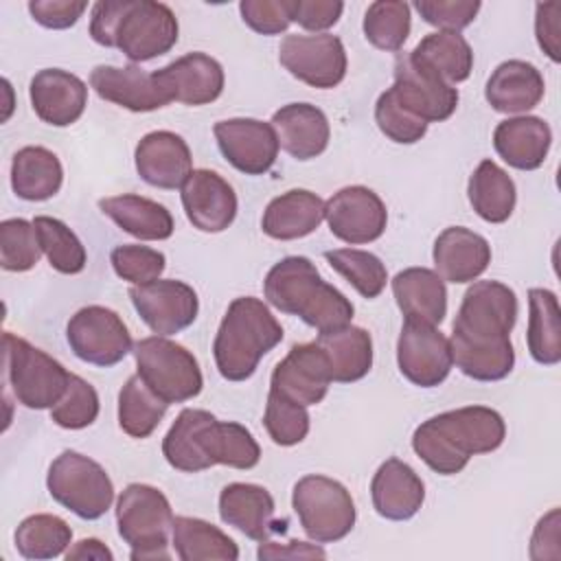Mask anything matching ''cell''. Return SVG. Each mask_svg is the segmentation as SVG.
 <instances>
[{"instance_id":"1","label":"cell","mask_w":561,"mask_h":561,"mask_svg":"<svg viewBox=\"0 0 561 561\" xmlns=\"http://www.w3.org/2000/svg\"><path fill=\"white\" fill-rule=\"evenodd\" d=\"M517 296L500 280H476L462 296L451 324V359L476 381H500L515 366L511 331Z\"/></svg>"},{"instance_id":"2","label":"cell","mask_w":561,"mask_h":561,"mask_svg":"<svg viewBox=\"0 0 561 561\" xmlns=\"http://www.w3.org/2000/svg\"><path fill=\"white\" fill-rule=\"evenodd\" d=\"M167 462L184 473H197L215 465L252 469L261 460V447L241 423L217 421L208 410L184 408L162 438Z\"/></svg>"},{"instance_id":"3","label":"cell","mask_w":561,"mask_h":561,"mask_svg":"<svg viewBox=\"0 0 561 561\" xmlns=\"http://www.w3.org/2000/svg\"><path fill=\"white\" fill-rule=\"evenodd\" d=\"M504 436L506 423L497 410L465 405L423 421L412 434V449L432 471L456 476L471 456L495 451Z\"/></svg>"},{"instance_id":"4","label":"cell","mask_w":561,"mask_h":561,"mask_svg":"<svg viewBox=\"0 0 561 561\" xmlns=\"http://www.w3.org/2000/svg\"><path fill=\"white\" fill-rule=\"evenodd\" d=\"M175 13L153 0H101L90 13V37L118 48L131 64L156 59L178 42Z\"/></svg>"},{"instance_id":"5","label":"cell","mask_w":561,"mask_h":561,"mask_svg":"<svg viewBox=\"0 0 561 561\" xmlns=\"http://www.w3.org/2000/svg\"><path fill=\"white\" fill-rule=\"evenodd\" d=\"M263 294L274 309L298 316L318 333L351 324L355 313L353 302L329 285L307 256H285L274 263L265 274Z\"/></svg>"},{"instance_id":"6","label":"cell","mask_w":561,"mask_h":561,"mask_svg":"<svg viewBox=\"0 0 561 561\" xmlns=\"http://www.w3.org/2000/svg\"><path fill=\"white\" fill-rule=\"evenodd\" d=\"M283 340V327L267 305L254 296H239L219 322L213 355L217 370L228 381H245L259 362Z\"/></svg>"},{"instance_id":"7","label":"cell","mask_w":561,"mask_h":561,"mask_svg":"<svg viewBox=\"0 0 561 561\" xmlns=\"http://www.w3.org/2000/svg\"><path fill=\"white\" fill-rule=\"evenodd\" d=\"M118 535L131 548L134 561L169 559V530L173 528V511L167 495L151 486L131 482L116 500Z\"/></svg>"},{"instance_id":"8","label":"cell","mask_w":561,"mask_h":561,"mask_svg":"<svg viewBox=\"0 0 561 561\" xmlns=\"http://www.w3.org/2000/svg\"><path fill=\"white\" fill-rule=\"evenodd\" d=\"M291 506L305 535L316 543H335L344 539L357 519L348 489L320 473H309L294 484Z\"/></svg>"},{"instance_id":"9","label":"cell","mask_w":561,"mask_h":561,"mask_svg":"<svg viewBox=\"0 0 561 561\" xmlns=\"http://www.w3.org/2000/svg\"><path fill=\"white\" fill-rule=\"evenodd\" d=\"M2 342L7 379L15 401L28 410L53 408L66 394L72 373L24 337L7 331Z\"/></svg>"},{"instance_id":"10","label":"cell","mask_w":561,"mask_h":561,"mask_svg":"<svg viewBox=\"0 0 561 561\" xmlns=\"http://www.w3.org/2000/svg\"><path fill=\"white\" fill-rule=\"evenodd\" d=\"M50 497L81 519L103 517L114 502V484L107 471L92 458L66 449L48 467Z\"/></svg>"},{"instance_id":"11","label":"cell","mask_w":561,"mask_h":561,"mask_svg":"<svg viewBox=\"0 0 561 561\" xmlns=\"http://www.w3.org/2000/svg\"><path fill=\"white\" fill-rule=\"evenodd\" d=\"M134 359L145 383L167 403H184L202 392L204 377L195 355L162 335H149L134 344Z\"/></svg>"},{"instance_id":"12","label":"cell","mask_w":561,"mask_h":561,"mask_svg":"<svg viewBox=\"0 0 561 561\" xmlns=\"http://www.w3.org/2000/svg\"><path fill=\"white\" fill-rule=\"evenodd\" d=\"M70 351L85 364L110 368L134 351V342L123 318L101 305L81 307L66 327Z\"/></svg>"},{"instance_id":"13","label":"cell","mask_w":561,"mask_h":561,"mask_svg":"<svg viewBox=\"0 0 561 561\" xmlns=\"http://www.w3.org/2000/svg\"><path fill=\"white\" fill-rule=\"evenodd\" d=\"M278 61L294 79L318 90L340 85L348 66L342 39L331 33L285 35Z\"/></svg>"},{"instance_id":"14","label":"cell","mask_w":561,"mask_h":561,"mask_svg":"<svg viewBox=\"0 0 561 561\" xmlns=\"http://www.w3.org/2000/svg\"><path fill=\"white\" fill-rule=\"evenodd\" d=\"M390 90L410 114L427 125L447 121L458 107V90L410 53L397 55Z\"/></svg>"},{"instance_id":"15","label":"cell","mask_w":561,"mask_h":561,"mask_svg":"<svg viewBox=\"0 0 561 561\" xmlns=\"http://www.w3.org/2000/svg\"><path fill=\"white\" fill-rule=\"evenodd\" d=\"M397 364L410 383L436 388L454 366L449 340L434 324L405 318L397 340Z\"/></svg>"},{"instance_id":"16","label":"cell","mask_w":561,"mask_h":561,"mask_svg":"<svg viewBox=\"0 0 561 561\" xmlns=\"http://www.w3.org/2000/svg\"><path fill=\"white\" fill-rule=\"evenodd\" d=\"M129 298L140 320L162 337L188 329L199 311L195 289L175 278H158L145 285H131Z\"/></svg>"},{"instance_id":"17","label":"cell","mask_w":561,"mask_h":561,"mask_svg":"<svg viewBox=\"0 0 561 561\" xmlns=\"http://www.w3.org/2000/svg\"><path fill=\"white\" fill-rule=\"evenodd\" d=\"M324 219L333 237L351 245H362L383 234L388 210L373 188L353 184L340 188L324 202Z\"/></svg>"},{"instance_id":"18","label":"cell","mask_w":561,"mask_h":561,"mask_svg":"<svg viewBox=\"0 0 561 561\" xmlns=\"http://www.w3.org/2000/svg\"><path fill=\"white\" fill-rule=\"evenodd\" d=\"M221 156L245 175L267 173L278 156V136L272 123L259 118H226L213 127Z\"/></svg>"},{"instance_id":"19","label":"cell","mask_w":561,"mask_h":561,"mask_svg":"<svg viewBox=\"0 0 561 561\" xmlns=\"http://www.w3.org/2000/svg\"><path fill=\"white\" fill-rule=\"evenodd\" d=\"M180 197L186 219L202 232H224L237 217V193L217 171L195 169Z\"/></svg>"},{"instance_id":"20","label":"cell","mask_w":561,"mask_h":561,"mask_svg":"<svg viewBox=\"0 0 561 561\" xmlns=\"http://www.w3.org/2000/svg\"><path fill=\"white\" fill-rule=\"evenodd\" d=\"M134 162L140 180L162 191L182 188L193 173V158L186 140L169 129L145 134L136 145Z\"/></svg>"},{"instance_id":"21","label":"cell","mask_w":561,"mask_h":561,"mask_svg":"<svg viewBox=\"0 0 561 561\" xmlns=\"http://www.w3.org/2000/svg\"><path fill=\"white\" fill-rule=\"evenodd\" d=\"M331 386V370L324 351L318 342L294 344L289 353L276 364L272 386L280 394L302 405L320 403Z\"/></svg>"},{"instance_id":"22","label":"cell","mask_w":561,"mask_h":561,"mask_svg":"<svg viewBox=\"0 0 561 561\" xmlns=\"http://www.w3.org/2000/svg\"><path fill=\"white\" fill-rule=\"evenodd\" d=\"M90 88L103 99L129 112H153L169 105L173 99L160 85L153 72L140 66H96L90 72Z\"/></svg>"},{"instance_id":"23","label":"cell","mask_w":561,"mask_h":561,"mask_svg":"<svg viewBox=\"0 0 561 561\" xmlns=\"http://www.w3.org/2000/svg\"><path fill=\"white\" fill-rule=\"evenodd\" d=\"M274 497L261 484L230 482L219 493V517L252 541H267L283 535L287 522L274 519Z\"/></svg>"},{"instance_id":"24","label":"cell","mask_w":561,"mask_h":561,"mask_svg":"<svg viewBox=\"0 0 561 561\" xmlns=\"http://www.w3.org/2000/svg\"><path fill=\"white\" fill-rule=\"evenodd\" d=\"M169 96L182 105H208L224 92V68L206 53H186L153 72Z\"/></svg>"},{"instance_id":"25","label":"cell","mask_w":561,"mask_h":561,"mask_svg":"<svg viewBox=\"0 0 561 561\" xmlns=\"http://www.w3.org/2000/svg\"><path fill=\"white\" fill-rule=\"evenodd\" d=\"M28 96L39 121L68 127L81 118L88 105V85L68 70L44 68L31 79Z\"/></svg>"},{"instance_id":"26","label":"cell","mask_w":561,"mask_h":561,"mask_svg":"<svg viewBox=\"0 0 561 561\" xmlns=\"http://www.w3.org/2000/svg\"><path fill=\"white\" fill-rule=\"evenodd\" d=\"M370 497L377 515L390 522H405L421 511L425 484L408 462L388 458L370 480Z\"/></svg>"},{"instance_id":"27","label":"cell","mask_w":561,"mask_h":561,"mask_svg":"<svg viewBox=\"0 0 561 561\" xmlns=\"http://www.w3.org/2000/svg\"><path fill=\"white\" fill-rule=\"evenodd\" d=\"M436 274L454 285L471 283L484 274L491 263L489 241L462 226L445 228L432 250Z\"/></svg>"},{"instance_id":"28","label":"cell","mask_w":561,"mask_h":561,"mask_svg":"<svg viewBox=\"0 0 561 561\" xmlns=\"http://www.w3.org/2000/svg\"><path fill=\"white\" fill-rule=\"evenodd\" d=\"M278 145L296 160H311L324 153L331 127L327 114L311 103H287L272 114Z\"/></svg>"},{"instance_id":"29","label":"cell","mask_w":561,"mask_h":561,"mask_svg":"<svg viewBox=\"0 0 561 561\" xmlns=\"http://www.w3.org/2000/svg\"><path fill=\"white\" fill-rule=\"evenodd\" d=\"M546 83L537 66L524 59L502 61L484 85L486 103L500 114H524L539 105Z\"/></svg>"},{"instance_id":"30","label":"cell","mask_w":561,"mask_h":561,"mask_svg":"<svg viewBox=\"0 0 561 561\" xmlns=\"http://www.w3.org/2000/svg\"><path fill=\"white\" fill-rule=\"evenodd\" d=\"M552 129L539 116H513L497 123L493 131L495 153L517 171H535L546 162Z\"/></svg>"},{"instance_id":"31","label":"cell","mask_w":561,"mask_h":561,"mask_svg":"<svg viewBox=\"0 0 561 561\" xmlns=\"http://www.w3.org/2000/svg\"><path fill=\"white\" fill-rule=\"evenodd\" d=\"M322 219L324 202L307 188H291L265 206L261 228L272 239L294 241L318 230Z\"/></svg>"},{"instance_id":"32","label":"cell","mask_w":561,"mask_h":561,"mask_svg":"<svg viewBox=\"0 0 561 561\" xmlns=\"http://www.w3.org/2000/svg\"><path fill=\"white\" fill-rule=\"evenodd\" d=\"M392 296L405 318L440 324L447 316L445 280L427 267H405L392 278Z\"/></svg>"},{"instance_id":"33","label":"cell","mask_w":561,"mask_h":561,"mask_svg":"<svg viewBox=\"0 0 561 561\" xmlns=\"http://www.w3.org/2000/svg\"><path fill=\"white\" fill-rule=\"evenodd\" d=\"M99 208L123 232L142 241H164L173 234V217L167 206L134 193L99 199Z\"/></svg>"},{"instance_id":"34","label":"cell","mask_w":561,"mask_h":561,"mask_svg":"<svg viewBox=\"0 0 561 561\" xmlns=\"http://www.w3.org/2000/svg\"><path fill=\"white\" fill-rule=\"evenodd\" d=\"M64 182L59 158L46 147H22L11 160V188L20 199L46 202L55 197Z\"/></svg>"},{"instance_id":"35","label":"cell","mask_w":561,"mask_h":561,"mask_svg":"<svg viewBox=\"0 0 561 561\" xmlns=\"http://www.w3.org/2000/svg\"><path fill=\"white\" fill-rule=\"evenodd\" d=\"M316 342L329 359L331 381L353 383L368 375L373 366V337L366 329L346 324L342 329L320 333Z\"/></svg>"},{"instance_id":"36","label":"cell","mask_w":561,"mask_h":561,"mask_svg":"<svg viewBox=\"0 0 561 561\" xmlns=\"http://www.w3.org/2000/svg\"><path fill=\"white\" fill-rule=\"evenodd\" d=\"M530 357L541 366L561 362V311L554 291L546 287L528 289V331Z\"/></svg>"},{"instance_id":"37","label":"cell","mask_w":561,"mask_h":561,"mask_svg":"<svg viewBox=\"0 0 561 561\" xmlns=\"http://www.w3.org/2000/svg\"><path fill=\"white\" fill-rule=\"evenodd\" d=\"M469 204L476 215L489 224H504L517 202L513 178L493 160H482L469 178Z\"/></svg>"},{"instance_id":"38","label":"cell","mask_w":561,"mask_h":561,"mask_svg":"<svg viewBox=\"0 0 561 561\" xmlns=\"http://www.w3.org/2000/svg\"><path fill=\"white\" fill-rule=\"evenodd\" d=\"M171 539L178 559L182 561H237V543L215 524L199 517H173Z\"/></svg>"},{"instance_id":"39","label":"cell","mask_w":561,"mask_h":561,"mask_svg":"<svg viewBox=\"0 0 561 561\" xmlns=\"http://www.w3.org/2000/svg\"><path fill=\"white\" fill-rule=\"evenodd\" d=\"M410 55L440 75L447 83H460L469 79L473 70V50L460 33L434 31L425 35Z\"/></svg>"},{"instance_id":"40","label":"cell","mask_w":561,"mask_h":561,"mask_svg":"<svg viewBox=\"0 0 561 561\" xmlns=\"http://www.w3.org/2000/svg\"><path fill=\"white\" fill-rule=\"evenodd\" d=\"M167 408L169 403L160 399L136 373L118 392V425L131 438H147L160 425Z\"/></svg>"},{"instance_id":"41","label":"cell","mask_w":561,"mask_h":561,"mask_svg":"<svg viewBox=\"0 0 561 561\" xmlns=\"http://www.w3.org/2000/svg\"><path fill=\"white\" fill-rule=\"evenodd\" d=\"M13 539L24 559H55L72 543V528L57 515L35 513L18 524Z\"/></svg>"},{"instance_id":"42","label":"cell","mask_w":561,"mask_h":561,"mask_svg":"<svg viewBox=\"0 0 561 561\" xmlns=\"http://www.w3.org/2000/svg\"><path fill=\"white\" fill-rule=\"evenodd\" d=\"M362 28H364V37L375 48L386 53H397L403 48L412 28L410 4L401 0H377L368 4Z\"/></svg>"},{"instance_id":"43","label":"cell","mask_w":561,"mask_h":561,"mask_svg":"<svg viewBox=\"0 0 561 561\" xmlns=\"http://www.w3.org/2000/svg\"><path fill=\"white\" fill-rule=\"evenodd\" d=\"M42 254H46L53 270L59 274H79L85 267L88 254L79 237L61 221L48 215L33 219Z\"/></svg>"},{"instance_id":"44","label":"cell","mask_w":561,"mask_h":561,"mask_svg":"<svg viewBox=\"0 0 561 561\" xmlns=\"http://www.w3.org/2000/svg\"><path fill=\"white\" fill-rule=\"evenodd\" d=\"M324 259L364 298H377L388 283V270L373 252L357 248H337L327 250Z\"/></svg>"},{"instance_id":"45","label":"cell","mask_w":561,"mask_h":561,"mask_svg":"<svg viewBox=\"0 0 561 561\" xmlns=\"http://www.w3.org/2000/svg\"><path fill=\"white\" fill-rule=\"evenodd\" d=\"M263 425L272 438V443L280 447L298 445L309 434V412L307 405L291 401L278 390L270 388Z\"/></svg>"},{"instance_id":"46","label":"cell","mask_w":561,"mask_h":561,"mask_svg":"<svg viewBox=\"0 0 561 561\" xmlns=\"http://www.w3.org/2000/svg\"><path fill=\"white\" fill-rule=\"evenodd\" d=\"M42 248L33 221L22 217L0 224V265L7 272H28L37 265Z\"/></svg>"},{"instance_id":"47","label":"cell","mask_w":561,"mask_h":561,"mask_svg":"<svg viewBox=\"0 0 561 561\" xmlns=\"http://www.w3.org/2000/svg\"><path fill=\"white\" fill-rule=\"evenodd\" d=\"M99 416V394L92 383L70 375L66 394L50 408V421L64 430H83Z\"/></svg>"},{"instance_id":"48","label":"cell","mask_w":561,"mask_h":561,"mask_svg":"<svg viewBox=\"0 0 561 561\" xmlns=\"http://www.w3.org/2000/svg\"><path fill=\"white\" fill-rule=\"evenodd\" d=\"M110 263L118 278L131 285H145L158 280L167 267V259L160 250L138 243L116 245L110 254Z\"/></svg>"},{"instance_id":"49","label":"cell","mask_w":561,"mask_h":561,"mask_svg":"<svg viewBox=\"0 0 561 561\" xmlns=\"http://www.w3.org/2000/svg\"><path fill=\"white\" fill-rule=\"evenodd\" d=\"M375 123L379 131L399 145H414L427 134V123L410 114L388 88L375 103Z\"/></svg>"},{"instance_id":"50","label":"cell","mask_w":561,"mask_h":561,"mask_svg":"<svg viewBox=\"0 0 561 561\" xmlns=\"http://www.w3.org/2000/svg\"><path fill=\"white\" fill-rule=\"evenodd\" d=\"M414 9L427 24L438 26L440 31L460 33L476 20L480 11V2L478 0H419L414 2Z\"/></svg>"},{"instance_id":"51","label":"cell","mask_w":561,"mask_h":561,"mask_svg":"<svg viewBox=\"0 0 561 561\" xmlns=\"http://www.w3.org/2000/svg\"><path fill=\"white\" fill-rule=\"evenodd\" d=\"M239 11L241 20L261 35L285 33L291 24L289 0H243Z\"/></svg>"},{"instance_id":"52","label":"cell","mask_w":561,"mask_h":561,"mask_svg":"<svg viewBox=\"0 0 561 561\" xmlns=\"http://www.w3.org/2000/svg\"><path fill=\"white\" fill-rule=\"evenodd\" d=\"M342 11L344 2L340 0H289L291 22L313 33H324L327 28L335 26Z\"/></svg>"},{"instance_id":"53","label":"cell","mask_w":561,"mask_h":561,"mask_svg":"<svg viewBox=\"0 0 561 561\" xmlns=\"http://www.w3.org/2000/svg\"><path fill=\"white\" fill-rule=\"evenodd\" d=\"M88 2L83 0H31L28 2V13L31 18L53 31H64L70 28L79 22V18L85 13Z\"/></svg>"},{"instance_id":"54","label":"cell","mask_w":561,"mask_h":561,"mask_svg":"<svg viewBox=\"0 0 561 561\" xmlns=\"http://www.w3.org/2000/svg\"><path fill=\"white\" fill-rule=\"evenodd\" d=\"M535 35L539 48L554 61H561V2H539L535 7Z\"/></svg>"},{"instance_id":"55","label":"cell","mask_w":561,"mask_h":561,"mask_svg":"<svg viewBox=\"0 0 561 561\" xmlns=\"http://www.w3.org/2000/svg\"><path fill=\"white\" fill-rule=\"evenodd\" d=\"M559 552V508L546 513L530 537V559H557Z\"/></svg>"},{"instance_id":"56","label":"cell","mask_w":561,"mask_h":561,"mask_svg":"<svg viewBox=\"0 0 561 561\" xmlns=\"http://www.w3.org/2000/svg\"><path fill=\"white\" fill-rule=\"evenodd\" d=\"M259 559H324L327 552L316 543L305 541H287V543H274V541H261Z\"/></svg>"},{"instance_id":"57","label":"cell","mask_w":561,"mask_h":561,"mask_svg":"<svg viewBox=\"0 0 561 561\" xmlns=\"http://www.w3.org/2000/svg\"><path fill=\"white\" fill-rule=\"evenodd\" d=\"M64 557H66L68 561H70V559H96V561H112V559H114L112 550H110L103 541H99V539H94V537H88V539L77 541L72 548H68V550L64 552Z\"/></svg>"}]
</instances>
